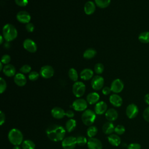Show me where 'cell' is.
<instances>
[{"label":"cell","mask_w":149,"mask_h":149,"mask_svg":"<svg viewBox=\"0 0 149 149\" xmlns=\"http://www.w3.org/2000/svg\"><path fill=\"white\" fill-rule=\"evenodd\" d=\"M111 87H105L102 88V93L103 94L105 95H107L108 94H109L111 92Z\"/></svg>","instance_id":"44"},{"label":"cell","mask_w":149,"mask_h":149,"mask_svg":"<svg viewBox=\"0 0 149 149\" xmlns=\"http://www.w3.org/2000/svg\"><path fill=\"white\" fill-rule=\"evenodd\" d=\"M114 132L116 133L118 135H122L125 132V127L121 125H118L115 127Z\"/></svg>","instance_id":"34"},{"label":"cell","mask_w":149,"mask_h":149,"mask_svg":"<svg viewBox=\"0 0 149 149\" xmlns=\"http://www.w3.org/2000/svg\"><path fill=\"white\" fill-rule=\"evenodd\" d=\"M110 103L115 107H119L122 105L123 100L122 97L117 94H113L110 95L109 98Z\"/></svg>","instance_id":"17"},{"label":"cell","mask_w":149,"mask_h":149,"mask_svg":"<svg viewBox=\"0 0 149 149\" xmlns=\"http://www.w3.org/2000/svg\"><path fill=\"white\" fill-rule=\"evenodd\" d=\"M111 89L112 92L115 94L120 93L123 88H124V84L123 82L119 79H116L112 82L111 84Z\"/></svg>","instance_id":"10"},{"label":"cell","mask_w":149,"mask_h":149,"mask_svg":"<svg viewBox=\"0 0 149 149\" xmlns=\"http://www.w3.org/2000/svg\"><path fill=\"white\" fill-rule=\"evenodd\" d=\"M138 40L143 44L149 43V31H145L140 33L138 36Z\"/></svg>","instance_id":"27"},{"label":"cell","mask_w":149,"mask_h":149,"mask_svg":"<svg viewBox=\"0 0 149 149\" xmlns=\"http://www.w3.org/2000/svg\"><path fill=\"white\" fill-rule=\"evenodd\" d=\"M84 10L86 15H92L95 10V5L92 1H87L84 6Z\"/></svg>","instance_id":"22"},{"label":"cell","mask_w":149,"mask_h":149,"mask_svg":"<svg viewBox=\"0 0 149 149\" xmlns=\"http://www.w3.org/2000/svg\"><path fill=\"white\" fill-rule=\"evenodd\" d=\"M144 100L145 102H146L147 104L149 105V93H148V94H147L145 95L144 98Z\"/></svg>","instance_id":"47"},{"label":"cell","mask_w":149,"mask_h":149,"mask_svg":"<svg viewBox=\"0 0 149 149\" xmlns=\"http://www.w3.org/2000/svg\"><path fill=\"white\" fill-rule=\"evenodd\" d=\"M87 141H88V140L84 136H79L76 137L77 144L80 146H83L85 144H87Z\"/></svg>","instance_id":"33"},{"label":"cell","mask_w":149,"mask_h":149,"mask_svg":"<svg viewBox=\"0 0 149 149\" xmlns=\"http://www.w3.org/2000/svg\"><path fill=\"white\" fill-rule=\"evenodd\" d=\"M26 29L28 32L31 33L34 30V26L33 23H29L26 24Z\"/></svg>","instance_id":"43"},{"label":"cell","mask_w":149,"mask_h":149,"mask_svg":"<svg viewBox=\"0 0 149 149\" xmlns=\"http://www.w3.org/2000/svg\"><path fill=\"white\" fill-rule=\"evenodd\" d=\"M10 61V56L8 54L3 55L1 58V62L3 64H5V65L9 64Z\"/></svg>","instance_id":"39"},{"label":"cell","mask_w":149,"mask_h":149,"mask_svg":"<svg viewBox=\"0 0 149 149\" xmlns=\"http://www.w3.org/2000/svg\"><path fill=\"white\" fill-rule=\"evenodd\" d=\"M65 128L61 125L56 124L49 126L46 130V134L48 139L55 142L62 141L65 138Z\"/></svg>","instance_id":"1"},{"label":"cell","mask_w":149,"mask_h":149,"mask_svg":"<svg viewBox=\"0 0 149 149\" xmlns=\"http://www.w3.org/2000/svg\"><path fill=\"white\" fill-rule=\"evenodd\" d=\"M100 100V95L96 92H92L89 93L86 97L87 102L90 104L93 105L97 104Z\"/></svg>","instance_id":"21"},{"label":"cell","mask_w":149,"mask_h":149,"mask_svg":"<svg viewBox=\"0 0 149 149\" xmlns=\"http://www.w3.org/2000/svg\"><path fill=\"white\" fill-rule=\"evenodd\" d=\"M76 125H77V123L75 119H73L72 118L69 119L68 120H67L65 124L66 130L68 132H71L75 129Z\"/></svg>","instance_id":"26"},{"label":"cell","mask_w":149,"mask_h":149,"mask_svg":"<svg viewBox=\"0 0 149 149\" xmlns=\"http://www.w3.org/2000/svg\"><path fill=\"white\" fill-rule=\"evenodd\" d=\"M104 83V78L99 75H97L93 77L91 81V85L92 88L95 90H101Z\"/></svg>","instance_id":"9"},{"label":"cell","mask_w":149,"mask_h":149,"mask_svg":"<svg viewBox=\"0 0 149 149\" xmlns=\"http://www.w3.org/2000/svg\"><path fill=\"white\" fill-rule=\"evenodd\" d=\"M15 3L19 6H26L28 4V0H15Z\"/></svg>","instance_id":"40"},{"label":"cell","mask_w":149,"mask_h":149,"mask_svg":"<svg viewBox=\"0 0 149 149\" xmlns=\"http://www.w3.org/2000/svg\"><path fill=\"white\" fill-rule=\"evenodd\" d=\"M40 74L44 79H49L54 74V70L51 66L45 65L41 68Z\"/></svg>","instance_id":"8"},{"label":"cell","mask_w":149,"mask_h":149,"mask_svg":"<svg viewBox=\"0 0 149 149\" xmlns=\"http://www.w3.org/2000/svg\"><path fill=\"white\" fill-rule=\"evenodd\" d=\"M87 147L88 149H102V144L101 141L96 138H90L87 141Z\"/></svg>","instance_id":"14"},{"label":"cell","mask_w":149,"mask_h":149,"mask_svg":"<svg viewBox=\"0 0 149 149\" xmlns=\"http://www.w3.org/2000/svg\"><path fill=\"white\" fill-rule=\"evenodd\" d=\"M104 65L101 63H98L95 64L94 66V71L97 74H101L104 71Z\"/></svg>","instance_id":"35"},{"label":"cell","mask_w":149,"mask_h":149,"mask_svg":"<svg viewBox=\"0 0 149 149\" xmlns=\"http://www.w3.org/2000/svg\"><path fill=\"white\" fill-rule=\"evenodd\" d=\"M22 147L23 149H35L36 145L32 140H26L23 141Z\"/></svg>","instance_id":"29"},{"label":"cell","mask_w":149,"mask_h":149,"mask_svg":"<svg viewBox=\"0 0 149 149\" xmlns=\"http://www.w3.org/2000/svg\"><path fill=\"white\" fill-rule=\"evenodd\" d=\"M31 66L27 64L23 65L20 69V72H22V73H23V74L29 73L30 72H31Z\"/></svg>","instance_id":"37"},{"label":"cell","mask_w":149,"mask_h":149,"mask_svg":"<svg viewBox=\"0 0 149 149\" xmlns=\"http://www.w3.org/2000/svg\"><path fill=\"white\" fill-rule=\"evenodd\" d=\"M96 113L91 109L85 110L81 115V120L86 126H91L95 121Z\"/></svg>","instance_id":"4"},{"label":"cell","mask_w":149,"mask_h":149,"mask_svg":"<svg viewBox=\"0 0 149 149\" xmlns=\"http://www.w3.org/2000/svg\"><path fill=\"white\" fill-rule=\"evenodd\" d=\"M6 87H7V84H6L5 80L2 77H1L0 78V93H1V94H2L5 91Z\"/></svg>","instance_id":"38"},{"label":"cell","mask_w":149,"mask_h":149,"mask_svg":"<svg viewBox=\"0 0 149 149\" xmlns=\"http://www.w3.org/2000/svg\"><path fill=\"white\" fill-rule=\"evenodd\" d=\"M14 81L17 86L23 87L26 84L27 79L23 73H18L14 76Z\"/></svg>","instance_id":"18"},{"label":"cell","mask_w":149,"mask_h":149,"mask_svg":"<svg viewBox=\"0 0 149 149\" xmlns=\"http://www.w3.org/2000/svg\"><path fill=\"white\" fill-rule=\"evenodd\" d=\"M139 113V108L134 104H129L126 109V114L129 119L134 118Z\"/></svg>","instance_id":"12"},{"label":"cell","mask_w":149,"mask_h":149,"mask_svg":"<svg viewBox=\"0 0 149 149\" xmlns=\"http://www.w3.org/2000/svg\"><path fill=\"white\" fill-rule=\"evenodd\" d=\"M24 48L29 52L34 53L37 49V47L36 42L30 38H27L24 40L23 43Z\"/></svg>","instance_id":"11"},{"label":"cell","mask_w":149,"mask_h":149,"mask_svg":"<svg viewBox=\"0 0 149 149\" xmlns=\"http://www.w3.org/2000/svg\"><path fill=\"white\" fill-rule=\"evenodd\" d=\"M141 148V146L139 143H130L127 146V149H140Z\"/></svg>","instance_id":"42"},{"label":"cell","mask_w":149,"mask_h":149,"mask_svg":"<svg viewBox=\"0 0 149 149\" xmlns=\"http://www.w3.org/2000/svg\"><path fill=\"white\" fill-rule=\"evenodd\" d=\"M77 144L76 137L68 136L62 141V147L63 149H74Z\"/></svg>","instance_id":"6"},{"label":"cell","mask_w":149,"mask_h":149,"mask_svg":"<svg viewBox=\"0 0 149 149\" xmlns=\"http://www.w3.org/2000/svg\"><path fill=\"white\" fill-rule=\"evenodd\" d=\"M8 140L13 146H19L23 141V135L22 132L16 128L12 129L8 134Z\"/></svg>","instance_id":"3"},{"label":"cell","mask_w":149,"mask_h":149,"mask_svg":"<svg viewBox=\"0 0 149 149\" xmlns=\"http://www.w3.org/2000/svg\"><path fill=\"white\" fill-rule=\"evenodd\" d=\"M108 142L113 146H118L121 142L120 137L115 134H111L108 136Z\"/></svg>","instance_id":"24"},{"label":"cell","mask_w":149,"mask_h":149,"mask_svg":"<svg viewBox=\"0 0 149 149\" xmlns=\"http://www.w3.org/2000/svg\"><path fill=\"white\" fill-rule=\"evenodd\" d=\"M105 113L106 119L109 122H112L115 120L118 116V113L117 111L113 108H110L108 109Z\"/></svg>","instance_id":"20"},{"label":"cell","mask_w":149,"mask_h":149,"mask_svg":"<svg viewBox=\"0 0 149 149\" xmlns=\"http://www.w3.org/2000/svg\"><path fill=\"white\" fill-rule=\"evenodd\" d=\"M52 116L57 119H60L63 118L65 115H66L65 111L61 108L59 107H54L51 111Z\"/></svg>","instance_id":"15"},{"label":"cell","mask_w":149,"mask_h":149,"mask_svg":"<svg viewBox=\"0 0 149 149\" xmlns=\"http://www.w3.org/2000/svg\"><path fill=\"white\" fill-rule=\"evenodd\" d=\"M98 132V129L95 126H90L87 130V135L90 137L92 138L95 136Z\"/></svg>","instance_id":"31"},{"label":"cell","mask_w":149,"mask_h":149,"mask_svg":"<svg viewBox=\"0 0 149 149\" xmlns=\"http://www.w3.org/2000/svg\"><path fill=\"white\" fill-rule=\"evenodd\" d=\"M0 38H1V40H0V44H2L3 43V39H4V38H3V36H2V35L1 36Z\"/></svg>","instance_id":"48"},{"label":"cell","mask_w":149,"mask_h":149,"mask_svg":"<svg viewBox=\"0 0 149 149\" xmlns=\"http://www.w3.org/2000/svg\"><path fill=\"white\" fill-rule=\"evenodd\" d=\"M86 91V86L81 81H76L73 85L72 91L73 94L77 98L82 97Z\"/></svg>","instance_id":"5"},{"label":"cell","mask_w":149,"mask_h":149,"mask_svg":"<svg viewBox=\"0 0 149 149\" xmlns=\"http://www.w3.org/2000/svg\"><path fill=\"white\" fill-rule=\"evenodd\" d=\"M115 127L112 122H107L102 126V131L105 134H111L114 132Z\"/></svg>","instance_id":"25"},{"label":"cell","mask_w":149,"mask_h":149,"mask_svg":"<svg viewBox=\"0 0 149 149\" xmlns=\"http://www.w3.org/2000/svg\"><path fill=\"white\" fill-rule=\"evenodd\" d=\"M13 149H21L19 146H14Z\"/></svg>","instance_id":"50"},{"label":"cell","mask_w":149,"mask_h":149,"mask_svg":"<svg viewBox=\"0 0 149 149\" xmlns=\"http://www.w3.org/2000/svg\"><path fill=\"white\" fill-rule=\"evenodd\" d=\"M66 116L68 117V118H69L70 119L74 117V113L73 112V111L72 110H68L66 112Z\"/></svg>","instance_id":"46"},{"label":"cell","mask_w":149,"mask_h":149,"mask_svg":"<svg viewBox=\"0 0 149 149\" xmlns=\"http://www.w3.org/2000/svg\"><path fill=\"white\" fill-rule=\"evenodd\" d=\"M107 111V104L104 101H100L95 104L94 112L97 115H102Z\"/></svg>","instance_id":"16"},{"label":"cell","mask_w":149,"mask_h":149,"mask_svg":"<svg viewBox=\"0 0 149 149\" xmlns=\"http://www.w3.org/2000/svg\"><path fill=\"white\" fill-rule=\"evenodd\" d=\"M143 116L145 120L149 122V106L147 107L143 111Z\"/></svg>","instance_id":"41"},{"label":"cell","mask_w":149,"mask_h":149,"mask_svg":"<svg viewBox=\"0 0 149 149\" xmlns=\"http://www.w3.org/2000/svg\"><path fill=\"white\" fill-rule=\"evenodd\" d=\"M97 54V51L93 48H88L83 53V57L86 59H90L94 58Z\"/></svg>","instance_id":"28"},{"label":"cell","mask_w":149,"mask_h":149,"mask_svg":"<svg viewBox=\"0 0 149 149\" xmlns=\"http://www.w3.org/2000/svg\"><path fill=\"white\" fill-rule=\"evenodd\" d=\"M80 78L84 80H88L93 76V71L91 69L86 68L81 70L80 73Z\"/></svg>","instance_id":"23"},{"label":"cell","mask_w":149,"mask_h":149,"mask_svg":"<svg viewBox=\"0 0 149 149\" xmlns=\"http://www.w3.org/2000/svg\"><path fill=\"white\" fill-rule=\"evenodd\" d=\"M2 34L4 40L7 42H10L17 37V31L13 25L8 23L3 27Z\"/></svg>","instance_id":"2"},{"label":"cell","mask_w":149,"mask_h":149,"mask_svg":"<svg viewBox=\"0 0 149 149\" xmlns=\"http://www.w3.org/2000/svg\"><path fill=\"white\" fill-rule=\"evenodd\" d=\"M111 0H95L96 5L100 8H105L110 4Z\"/></svg>","instance_id":"32"},{"label":"cell","mask_w":149,"mask_h":149,"mask_svg":"<svg viewBox=\"0 0 149 149\" xmlns=\"http://www.w3.org/2000/svg\"><path fill=\"white\" fill-rule=\"evenodd\" d=\"M16 19L19 22L22 23L27 24L30 23V21L31 20V16L25 10H22L17 13Z\"/></svg>","instance_id":"13"},{"label":"cell","mask_w":149,"mask_h":149,"mask_svg":"<svg viewBox=\"0 0 149 149\" xmlns=\"http://www.w3.org/2000/svg\"><path fill=\"white\" fill-rule=\"evenodd\" d=\"M68 75L69 78L73 81H77L78 80L79 75L77 72L74 68H70L68 72Z\"/></svg>","instance_id":"30"},{"label":"cell","mask_w":149,"mask_h":149,"mask_svg":"<svg viewBox=\"0 0 149 149\" xmlns=\"http://www.w3.org/2000/svg\"><path fill=\"white\" fill-rule=\"evenodd\" d=\"M0 70L1 71V70H3V63L1 62V63H0Z\"/></svg>","instance_id":"49"},{"label":"cell","mask_w":149,"mask_h":149,"mask_svg":"<svg viewBox=\"0 0 149 149\" xmlns=\"http://www.w3.org/2000/svg\"><path fill=\"white\" fill-rule=\"evenodd\" d=\"M39 73L36 71H31L29 74V79L31 81H36L39 77Z\"/></svg>","instance_id":"36"},{"label":"cell","mask_w":149,"mask_h":149,"mask_svg":"<svg viewBox=\"0 0 149 149\" xmlns=\"http://www.w3.org/2000/svg\"><path fill=\"white\" fill-rule=\"evenodd\" d=\"M87 104L86 100L79 98L73 102L72 107L76 111H84L87 107Z\"/></svg>","instance_id":"7"},{"label":"cell","mask_w":149,"mask_h":149,"mask_svg":"<svg viewBox=\"0 0 149 149\" xmlns=\"http://www.w3.org/2000/svg\"><path fill=\"white\" fill-rule=\"evenodd\" d=\"M5 121V113L1 111H0V125H2Z\"/></svg>","instance_id":"45"},{"label":"cell","mask_w":149,"mask_h":149,"mask_svg":"<svg viewBox=\"0 0 149 149\" xmlns=\"http://www.w3.org/2000/svg\"><path fill=\"white\" fill-rule=\"evenodd\" d=\"M2 72L5 76L8 77H12L15 76L16 69L15 66L12 65L7 64L4 66Z\"/></svg>","instance_id":"19"}]
</instances>
